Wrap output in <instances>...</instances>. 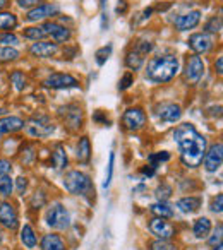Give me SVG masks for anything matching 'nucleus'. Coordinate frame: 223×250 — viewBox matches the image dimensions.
<instances>
[{
	"label": "nucleus",
	"instance_id": "f257e3e1",
	"mask_svg": "<svg viewBox=\"0 0 223 250\" xmlns=\"http://www.w3.org/2000/svg\"><path fill=\"white\" fill-rule=\"evenodd\" d=\"M174 139L180 149V160L185 167L198 168L206 154V137L192 124H180L175 129Z\"/></svg>",
	"mask_w": 223,
	"mask_h": 250
},
{
	"label": "nucleus",
	"instance_id": "f03ea898",
	"mask_svg": "<svg viewBox=\"0 0 223 250\" xmlns=\"http://www.w3.org/2000/svg\"><path fill=\"white\" fill-rule=\"evenodd\" d=\"M178 72V60L174 55H160L148 62L146 77L153 83H168Z\"/></svg>",
	"mask_w": 223,
	"mask_h": 250
},
{
	"label": "nucleus",
	"instance_id": "7ed1b4c3",
	"mask_svg": "<svg viewBox=\"0 0 223 250\" xmlns=\"http://www.w3.org/2000/svg\"><path fill=\"white\" fill-rule=\"evenodd\" d=\"M64 187L74 195H89L94 194L93 184H91L89 177L83 171L72 170L69 173H66L64 177Z\"/></svg>",
	"mask_w": 223,
	"mask_h": 250
},
{
	"label": "nucleus",
	"instance_id": "20e7f679",
	"mask_svg": "<svg viewBox=\"0 0 223 250\" xmlns=\"http://www.w3.org/2000/svg\"><path fill=\"white\" fill-rule=\"evenodd\" d=\"M46 223L53 229H67L70 226V214L62 204H53L46 211Z\"/></svg>",
	"mask_w": 223,
	"mask_h": 250
},
{
	"label": "nucleus",
	"instance_id": "39448f33",
	"mask_svg": "<svg viewBox=\"0 0 223 250\" xmlns=\"http://www.w3.org/2000/svg\"><path fill=\"white\" fill-rule=\"evenodd\" d=\"M24 125H26V132L31 137H48V136H52L53 130H55V125H53L52 120H50L48 117H45V115L33 117L31 120Z\"/></svg>",
	"mask_w": 223,
	"mask_h": 250
},
{
	"label": "nucleus",
	"instance_id": "423d86ee",
	"mask_svg": "<svg viewBox=\"0 0 223 250\" xmlns=\"http://www.w3.org/2000/svg\"><path fill=\"white\" fill-rule=\"evenodd\" d=\"M202 74H204V63H202L201 57L199 55H191L185 63L184 70V79L189 84H198L201 81Z\"/></svg>",
	"mask_w": 223,
	"mask_h": 250
},
{
	"label": "nucleus",
	"instance_id": "0eeeda50",
	"mask_svg": "<svg viewBox=\"0 0 223 250\" xmlns=\"http://www.w3.org/2000/svg\"><path fill=\"white\" fill-rule=\"evenodd\" d=\"M43 86L52 87V89H70V87H79V81L70 74H50L45 81Z\"/></svg>",
	"mask_w": 223,
	"mask_h": 250
},
{
	"label": "nucleus",
	"instance_id": "6e6552de",
	"mask_svg": "<svg viewBox=\"0 0 223 250\" xmlns=\"http://www.w3.org/2000/svg\"><path fill=\"white\" fill-rule=\"evenodd\" d=\"M60 117H62L64 124L69 130H77L83 125V111L77 104H69V106L62 108Z\"/></svg>",
	"mask_w": 223,
	"mask_h": 250
},
{
	"label": "nucleus",
	"instance_id": "1a4fd4ad",
	"mask_svg": "<svg viewBox=\"0 0 223 250\" xmlns=\"http://www.w3.org/2000/svg\"><path fill=\"white\" fill-rule=\"evenodd\" d=\"M146 124V115L141 108H129L122 115V125L127 130H139Z\"/></svg>",
	"mask_w": 223,
	"mask_h": 250
},
{
	"label": "nucleus",
	"instance_id": "9d476101",
	"mask_svg": "<svg viewBox=\"0 0 223 250\" xmlns=\"http://www.w3.org/2000/svg\"><path fill=\"white\" fill-rule=\"evenodd\" d=\"M202 160H204L206 171L213 173V171L218 170V168L222 167V161H223V144L222 143L213 144V146L206 151V154H204Z\"/></svg>",
	"mask_w": 223,
	"mask_h": 250
},
{
	"label": "nucleus",
	"instance_id": "9b49d317",
	"mask_svg": "<svg viewBox=\"0 0 223 250\" xmlns=\"http://www.w3.org/2000/svg\"><path fill=\"white\" fill-rule=\"evenodd\" d=\"M150 231L155 236H158L160 240H170L175 235L174 225H170L168 221H165V218H153L150 221Z\"/></svg>",
	"mask_w": 223,
	"mask_h": 250
},
{
	"label": "nucleus",
	"instance_id": "f8f14e48",
	"mask_svg": "<svg viewBox=\"0 0 223 250\" xmlns=\"http://www.w3.org/2000/svg\"><path fill=\"white\" fill-rule=\"evenodd\" d=\"M156 115L161 122H167V124H174L178 122L182 117V108L177 103H161L156 106Z\"/></svg>",
	"mask_w": 223,
	"mask_h": 250
},
{
	"label": "nucleus",
	"instance_id": "ddd939ff",
	"mask_svg": "<svg viewBox=\"0 0 223 250\" xmlns=\"http://www.w3.org/2000/svg\"><path fill=\"white\" fill-rule=\"evenodd\" d=\"M189 48L198 55V53H206L213 48V38L208 35V33H196L189 38L187 42Z\"/></svg>",
	"mask_w": 223,
	"mask_h": 250
},
{
	"label": "nucleus",
	"instance_id": "4468645a",
	"mask_svg": "<svg viewBox=\"0 0 223 250\" xmlns=\"http://www.w3.org/2000/svg\"><path fill=\"white\" fill-rule=\"evenodd\" d=\"M0 223L9 229H16L19 226L18 212L11 202L0 201Z\"/></svg>",
	"mask_w": 223,
	"mask_h": 250
},
{
	"label": "nucleus",
	"instance_id": "2eb2a0df",
	"mask_svg": "<svg viewBox=\"0 0 223 250\" xmlns=\"http://www.w3.org/2000/svg\"><path fill=\"white\" fill-rule=\"evenodd\" d=\"M43 29H45L46 36H52L53 42H57V43L69 42L70 36H72L70 35V29H67L66 26L59 24V22H52V21L45 22V24H43Z\"/></svg>",
	"mask_w": 223,
	"mask_h": 250
},
{
	"label": "nucleus",
	"instance_id": "dca6fc26",
	"mask_svg": "<svg viewBox=\"0 0 223 250\" xmlns=\"http://www.w3.org/2000/svg\"><path fill=\"white\" fill-rule=\"evenodd\" d=\"M59 12V7L53 4H42L33 7L31 11L28 12V21L35 22V21H42V19H46L50 16H55Z\"/></svg>",
	"mask_w": 223,
	"mask_h": 250
},
{
	"label": "nucleus",
	"instance_id": "f3484780",
	"mask_svg": "<svg viewBox=\"0 0 223 250\" xmlns=\"http://www.w3.org/2000/svg\"><path fill=\"white\" fill-rule=\"evenodd\" d=\"M29 53L33 57H38V59H48L57 53V43H48V42H36L31 45Z\"/></svg>",
	"mask_w": 223,
	"mask_h": 250
},
{
	"label": "nucleus",
	"instance_id": "a211bd4d",
	"mask_svg": "<svg viewBox=\"0 0 223 250\" xmlns=\"http://www.w3.org/2000/svg\"><path fill=\"white\" fill-rule=\"evenodd\" d=\"M199 21H201V12L191 11V12H187V14L180 16V18L175 21V29H178V31H187V29L196 28V26L199 24Z\"/></svg>",
	"mask_w": 223,
	"mask_h": 250
},
{
	"label": "nucleus",
	"instance_id": "6ab92c4d",
	"mask_svg": "<svg viewBox=\"0 0 223 250\" xmlns=\"http://www.w3.org/2000/svg\"><path fill=\"white\" fill-rule=\"evenodd\" d=\"M24 127V122L19 117H5L0 120V137L5 136V134L18 132Z\"/></svg>",
	"mask_w": 223,
	"mask_h": 250
},
{
	"label": "nucleus",
	"instance_id": "aec40b11",
	"mask_svg": "<svg viewBox=\"0 0 223 250\" xmlns=\"http://www.w3.org/2000/svg\"><path fill=\"white\" fill-rule=\"evenodd\" d=\"M177 208H178V211L185 212V214H192V212H196L199 208H201V199L192 197V195L182 197L177 201Z\"/></svg>",
	"mask_w": 223,
	"mask_h": 250
},
{
	"label": "nucleus",
	"instance_id": "412c9836",
	"mask_svg": "<svg viewBox=\"0 0 223 250\" xmlns=\"http://www.w3.org/2000/svg\"><path fill=\"white\" fill-rule=\"evenodd\" d=\"M77 160L79 163L86 165L91 160V144L88 137H81L79 144H77Z\"/></svg>",
	"mask_w": 223,
	"mask_h": 250
},
{
	"label": "nucleus",
	"instance_id": "4be33fe9",
	"mask_svg": "<svg viewBox=\"0 0 223 250\" xmlns=\"http://www.w3.org/2000/svg\"><path fill=\"white\" fill-rule=\"evenodd\" d=\"M42 250H66V245L59 235H45L42 240Z\"/></svg>",
	"mask_w": 223,
	"mask_h": 250
},
{
	"label": "nucleus",
	"instance_id": "5701e85b",
	"mask_svg": "<svg viewBox=\"0 0 223 250\" xmlns=\"http://www.w3.org/2000/svg\"><path fill=\"white\" fill-rule=\"evenodd\" d=\"M52 163L57 170H64V168L67 167V154H66V149H64L62 144H57L55 149H53Z\"/></svg>",
	"mask_w": 223,
	"mask_h": 250
},
{
	"label": "nucleus",
	"instance_id": "b1692460",
	"mask_svg": "<svg viewBox=\"0 0 223 250\" xmlns=\"http://www.w3.org/2000/svg\"><path fill=\"white\" fill-rule=\"evenodd\" d=\"M211 231V221L208 218H199L194 223V235L198 238H206Z\"/></svg>",
	"mask_w": 223,
	"mask_h": 250
},
{
	"label": "nucleus",
	"instance_id": "393cba45",
	"mask_svg": "<svg viewBox=\"0 0 223 250\" xmlns=\"http://www.w3.org/2000/svg\"><path fill=\"white\" fill-rule=\"evenodd\" d=\"M143 63H144V55H141V53L137 52L136 48H134L133 52L127 53L126 65L129 67L131 70H139L141 67H143Z\"/></svg>",
	"mask_w": 223,
	"mask_h": 250
},
{
	"label": "nucleus",
	"instance_id": "a878e982",
	"mask_svg": "<svg viewBox=\"0 0 223 250\" xmlns=\"http://www.w3.org/2000/svg\"><path fill=\"white\" fill-rule=\"evenodd\" d=\"M18 26V18L12 12H0V31H11Z\"/></svg>",
	"mask_w": 223,
	"mask_h": 250
},
{
	"label": "nucleus",
	"instance_id": "bb28decb",
	"mask_svg": "<svg viewBox=\"0 0 223 250\" xmlns=\"http://www.w3.org/2000/svg\"><path fill=\"white\" fill-rule=\"evenodd\" d=\"M21 242L24 243V247H28V249H35V247H36L35 229H33L29 225L22 226V229H21Z\"/></svg>",
	"mask_w": 223,
	"mask_h": 250
},
{
	"label": "nucleus",
	"instance_id": "cd10ccee",
	"mask_svg": "<svg viewBox=\"0 0 223 250\" xmlns=\"http://www.w3.org/2000/svg\"><path fill=\"white\" fill-rule=\"evenodd\" d=\"M151 212L156 214L158 218H174V211L168 204L165 202H156V204L151 206Z\"/></svg>",
	"mask_w": 223,
	"mask_h": 250
},
{
	"label": "nucleus",
	"instance_id": "c85d7f7f",
	"mask_svg": "<svg viewBox=\"0 0 223 250\" xmlns=\"http://www.w3.org/2000/svg\"><path fill=\"white\" fill-rule=\"evenodd\" d=\"M19 59V52L12 46H0V62H14Z\"/></svg>",
	"mask_w": 223,
	"mask_h": 250
},
{
	"label": "nucleus",
	"instance_id": "c756f323",
	"mask_svg": "<svg viewBox=\"0 0 223 250\" xmlns=\"http://www.w3.org/2000/svg\"><path fill=\"white\" fill-rule=\"evenodd\" d=\"M22 35H24V38L35 40V42L46 38V33H45V29H43V26H38V28H26L24 31H22Z\"/></svg>",
	"mask_w": 223,
	"mask_h": 250
},
{
	"label": "nucleus",
	"instance_id": "7c9ffc66",
	"mask_svg": "<svg viewBox=\"0 0 223 250\" xmlns=\"http://www.w3.org/2000/svg\"><path fill=\"white\" fill-rule=\"evenodd\" d=\"M12 188H14V185H12L11 175L0 177V195H2V197H9V195L12 194Z\"/></svg>",
	"mask_w": 223,
	"mask_h": 250
},
{
	"label": "nucleus",
	"instance_id": "2f4dec72",
	"mask_svg": "<svg viewBox=\"0 0 223 250\" xmlns=\"http://www.w3.org/2000/svg\"><path fill=\"white\" fill-rule=\"evenodd\" d=\"M11 83L14 84L16 91H22L26 87V77H24V74H22L21 70H14V72L11 74Z\"/></svg>",
	"mask_w": 223,
	"mask_h": 250
},
{
	"label": "nucleus",
	"instance_id": "473e14b6",
	"mask_svg": "<svg viewBox=\"0 0 223 250\" xmlns=\"http://www.w3.org/2000/svg\"><path fill=\"white\" fill-rule=\"evenodd\" d=\"M110 55H112V45H107V46H103V48H100L96 53H94V57H96V63L98 65L107 63V60Z\"/></svg>",
	"mask_w": 223,
	"mask_h": 250
},
{
	"label": "nucleus",
	"instance_id": "72a5a7b5",
	"mask_svg": "<svg viewBox=\"0 0 223 250\" xmlns=\"http://www.w3.org/2000/svg\"><path fill=\"white\" fill-rule=\"evenodd\" d=\"M204 31L208 33V35H209V33H220V31H222V19L216 18V16H215V18H211L204 24Z\"/></svg>",
	"mask_w": 223,
	"mask_h": 250
},
{
	"label": "nucleus",
	"instance_id": "f704fd0d",
	"mask_svg": "<svg viewBox=\"0 0 223 250\" xmlns=\"http://www.w3.org/2000/svg\"><path fill=\"white\" fill-rule=\"evenodd\" d=\"M175 247L172 245L168 240H155V242L150 243V250H174Z\"/></svg>",
	"mask_w": 223,
	"mask_h": 250
},
{
	"label": "nucleus",
	"instance_id": "c9c22d12",
	"mask_svg": "<svg viewBox=\"0 0 223 250\" xmlns=\"http://www.w3.org/2000/svg\"><path fill=\"white\" fill-rule=\"evenodd\" d=\"M113 165H115V153H110V160H108V173H107V178L103 182V188H108L110 187V182H112V177H113Z\"/></svg>",
	"mask_w": 223,
	"mask_h": 250
},
{
	"label": "nucleus",
	"instance_id": "e433bc0d",
	"mask_svg": "<svg viewBox=\"0 0 223 250\" xmlns=\"http://www.w3.org/2000/svg\"><path fill=\"white\" fill-rule=\"evenodd\" d=\"M168 160H170V154H168L167 151H161V153L151 154V156L148 158L150 165H153V167H156V168H158V163H163V161H168Z\"/></svg>",
	"mask_w": 223,
	"mask_h": 250
},
{
	"label": "nucleus",
	"instance_id": "4c0bfd02",
	"mask_svg": "<svg viewBox=\"0 0 223 250\" xmlns=\"http://www.w3.org/2000/svg\"><path fill=\"white\" fill-rule=\"evenodd\" d=\"M172 195V187L167 184H161L160 187L156 188V197L160 199V202H165L167 199H170Z\"/></svg>",
	"mask_w": 223,
	"mask_h": 250
},
{
	"label": "nucleus",
	"instance_id": "58836bf2",
	"mask_svg": "<svg viewBox=\"0 0 223 250\" xmlns=\"http://www.w3.org/2000/svg\"><path fill=\"white\" fill-rule=\"evenodd\" d=\"M19 43V38L12 33H4V35H0V45L4 46H14Z\"/></svg>",
	"mask_w": 223,
	"mask_h": 250
},
{
	"label": "nucleus",
	"instance_id": "ea45409f",
	"mask_svg": "<svg viewBox=\"0 0 223 250\" xmlns=\"http://www.w3.org/2000/svg\"><path fill=\"white\" fill-rule=\"evenodd\" d=\"M134 84V76H133V72H126L124 74V77L120 79V83H119V89L120 91H126V89H129L131 86Z\"/></svg>",
	"mask_w": 223,
	"mask_h": 250
},
{
	"label": "nucleus",
	"instance_id": "a19ab883",
	"mask_svg": "<svg viewBox=\"0 0 223 250\" xmlns=\"http://www.w3.org/2000/svg\"><path fill=\"white\" fill-rule=\"evenodd\" d=\"M222 233H223V226L218 225L215 228V233H213V236L209 238V245H211V247L220 245V243H222Z\"/></svg>",
	"mask_w": 223,
	"mask_h": 250
},
{
	"label": "nucleus",
	"instance_id": "79ce46f5",
	"mask_svg": "<svg viewBox=\"0 0 223 250\" xmlns=\"http://www.w3.org/2000/svg\"><path fill=\"white\" fill-rule=\"evenodd\" d=\"M211 211L213 212H222L223 211V195L222 194H218L215 199H213V202H211Z\"/></svg>",
	"mask_w": 223,
	"mask_h": 250
},
{
	"label": "nucleus",
	"instance_id": "37998d69",
	"mask_svg": "<svg viewBox=\"0 0 223 250\" xmlns=\"http://www.w3.org/2000/svg\"><path fill=\"white\" fill-rule=\"evenodd\" d=\"M136 50L141 53V55H144V57H146L148 53H150L151 50H153V45H151L150 42H141V43H137Z\"/></svg>",
	"mask_w": 223,
	"mask_h": 250
},
{
	"label": "nucleus",
	"instance_id": "c03bdc74",
	"mask_svg": "<svg viewBox=\"0 0 223 250\" xmlns=\"http://www.w3.org/2000/svg\"><path fill=\"white\" fill-rule=\"evenodd\" d=\"M12 171V165L9 160H0V177H4V175H11Z\"/></svg>",
	"mask_w": 223,
	"mask_h": 250
},
{
	"label": "nucleus",
	"instance_id": "a18cd8bd",
	"mask_svg": "<svg viewBox=\"0 0 223 250\" xmlns=\"http://www.w3.org/2000/svg\"><path fill=\"white\" fill-rule=\"evenodd\" d=\"M18 5L22 9L36 7V5H40V0H18Z\"/></svg>",
	"mask_w": 223,
	"mask_h": 250
},
{
	"label": "nucleus",
	"instance_id": "49530a36",
	"mask_svg": "<svg viewBox=\"0 0 223 250\" xmlns=\"http://www.w3.org/2000/svg\"><path fill=\"white\" fill-rule=\"evenodd\" d=\"M16 187H18L19 194H22V192L26 190V187H28V180H26L24 177H19L18 180H16Z\"/></svg>",
	"mask_w": 223,
	"mask_h": 250
},
{
	"label": "nucleus",
	"instance_id": "de8ad7c7",
	"mask_svg": "<svg viewBox=\"0 0 223 250\" xmlns=\"http://www.w3.org/2000/svg\"><path fill=\"white\" fill-rule=\"evenodd\" d=\"M141 173H143V175H148V177H153V175L156 173V167H153V165L148 163L146 167H144L143 170H141Z\"/></svg>",
	"mask_w": 223,
	"mask_h": 250
},
{
	"label": "nucleus",
	"instance_id": "09e8293b",
	"mask_svg": "<svg viewBox=\"0 0 223 250\" xmlns=\"http://www.w3.org/2000/svg\"><path fill=\"white\" fill-rule=\"evenodd\" d=\"M94 120H96V122H101V124H105V125L110 124V122H108V118H105L103 115H101V110H98V111H96V115H94Z\"/></svg>",
	"mask_w": 223,
	"mask_h": 250
},
{
	"label": "nucleus",
	"instance_id": "8fccbe9b",
	"mask_svg": "<svg viewBox=\"0 0 223 250\" xmlns=\"http://www.w3.org/2000/svg\"><path fill=\"white\" fill-rule=\"evenodd\" d=\"M215 70H216V74H223V59H222V57H220V59L216 60Z\"/></svg>",
	"mask_w": 223,
	"mask_h": 250
},
{
	"label": "nucleus",
	"instance_id": "3c124183",
	"mask_svg": "<svg viewBox=\"0 0 223 250\" xmlns=\"http://www.w3.org/2000/svg\"><path fill=\"white\" fill-rule=\"evenodd\" d=\"M115 11H117V14H124V12L127 11V4H126V2H124V0H120V4L117 5Z\"/></svg>",
	"mask_w": 223,
	"mask_h": 250
},
{
	"label": "nucleus",
	"instance_id": "603ef678",
	"mask_svg": "<svg viewBox=\"0 0 223 250\" xmlns=\"http://www.w3.org/2000/svg\"><path fill=\"white\" fill-rule=\"evenodd\" d=\"M151 14H153V9H151V7H150V9H146V11L143 12V19H148Z\"/></svg>",
	"mask_w": 223,
	"mask_h": 250
},
{
	"label": "nucleus",
	"instance_id": "864d4df0",
	"mask_svg": "<svg viewBox=\"0 0 223 250\" xmlns=\"http://www.w3.org/2000/svg\"><path fill=\"white\" fill-rule=\"evenodd\" d=\"M7 5V0H0V9H4Z\"/></svg>",
	"mask_w": 223,
	"mask_h": 250
},
{
	"label": "nucleus",
	"instance_id": "5fc2aeb1",
	"mask_svg": "<svg viewBox=\"0 0 223 250\" xmlns=\"http://www.w3.org/2000/svg\"><path fill=\"white\" fill-rule=\"evenodd\" d=\"M105 4H107V0H101V2H100V7L105 9Z\"/></svg>",
	"mask_w": 223,
	"mask_h": 250
},
{
	"label": "nucleus",
	"instance_id": "6e6d98bb",
	"mask_svg": "<svg viewBox=\"0 0 223 250\" xmlns=\"http://www.w3.org/2000/svg\"><path fill=\"white\" fill-rule=\"evenodd\" d=\"M215 250H223V249H222V243H220V245H216V249H215Z\"/></svg>",
	"mask_w": 223,
	"mask_h": 250
},
{
	"label": "nucleus",
	"instance_id": "4d7b16f0",
	"mask_svg": "<svg viewBox=\"0 0 223 250\" xmlns=\"http://www.w3.org/2000/svg\"><path fill=\"white\" fill-rule=\"evenodd\" d=\"M0 115H5V110H2V108H0Z\"/></svg>",
	"mask_w": 223,
	"mask_h": 250
}]
</instances>
